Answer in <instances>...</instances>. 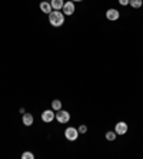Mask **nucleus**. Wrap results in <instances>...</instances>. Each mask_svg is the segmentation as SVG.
I'll return each instance as SVG.
<instances>
[{
	"label": "nucleus",
	"instance_id": "17",
	"mask_svg": "<svg viewBox=\"0 0 143 159\" xmlns=\"http://www.w3.org/2000/svg\"><path fill=\"white\" fill-rule=\"evenodd\" d=\"M72 2H82V0H72Z\"/></svg>",
	"mask_w": 143,
	"mask_h": 159
},
{
	"label": "nucleus",
	"instance_id": "8",
	"mask_svg": "<svg viewBox=\"0 0 143 159\" xmlns=\"http://www.w3.org/2000/svg\"><path fill=\"white\" fill-rule=\"evenodd\" d=\"M51 4L49 3V2H42L40 3V10L43 11V13H46V15H50L51 13Z\"/></svg>",
	"mask_w": 143,
	"mask_h": 159
},
{
	"label": "nucleus",
	"instance_id": "2",
	"mask_svg": "<svg viewBox=\"0 0 143 159\" xmlns=\"http://www.w3.org/2000/svg\"><path fill=\"white\" fill-rule=\"evenodd\" d=\"M65 136H66L67 141H76L77 136H79V130L74 129V128H67L66 130H65Z\"/></svg>",
	"mask_w": 143,
	"mask_h": 159
},
{
	"label": "nucleus",
	"instance_id": "10",
	"mask_svg": "<svg viewBox=\"0 0 143 159\" xmlns=\"http://www.w3.org/2000/svg\"><path fill=\"white\" fill-rule=\"evenodd\" d=\"M51 7L56 9V10H60V9H63V4H65V2L63 0H51Z\"/></svg>",
	"mask_w": 143,
	"mask_h": 159
},
{
	"label": "nucleus",
	"instance_id": "15",
	"mask_svg": "<svg viewBox=\"0 0 143 159\" xmlns=\"http://www.w3.org/2000/svg\"><path fill=\"white\" fill-rule=\"evenodd\" d=\"M77 130H79V133H86L87 132V128H86L84 125H82V126H79V129Z\"/></svg>",
	"mask_w": 143,
	"mask_h": 159
},
{
	"label": "nucleus",
	"instance_id": "5",
	"mask_svg": "<svg viewBox=\"0 0 143 159\" xmlns=\"http://www.w3.org/2000/svg\"><path fill=\"white\" fill-rule=\"evenodd\" d=\"M119 11L116 10V9H109V10L106 11V17L107 20H112V22H114V20H118L119 19Z\"/></svg>",
	"mask_w": 143,
	"mask_h": 159
},
{
	"label": "nucleus",
	"instance_id": "13",
	"mask_svg": "<svg viewBox=\"0 0 143 159\" xmlns=\"http://www.w3.org/2000/svg\"><path fill=\"white\" fill-rule=\"evenodd\" d=\"M106 139L107 141H114L116 139V132H106Z\"/></svg>",
	"mask_w": 143,
	"mask_h": 159
},
{
	"label": "nucleus",
	"instance_id": "1",
	"mask_svg": "<svg viewBox=\"0 0 143 159\" xmlns=\"http://www.w3.org/2000/svg\"><path fill=\"white\" fill-rule=\"evenodd\" d=\"M49 20H50V25L55 27H59L62 26L63 23H65V15H63L62 11H51L50 15H49Z\"/></svg>",
	"mask_w": 143,
	"mask_h": 159
},
{
	"label": "nucleus",
	"instance_id": "3",
	"mask_svg": "<svg viewBox=\"0 0 143 159\" xmlns=\"http://www.w3.org/2000/svg\"><path fill=\"white\" fill-rule=\"evenodd\" d=\"M56 119L59 120V123H67L70 119V115L67 111H57V113H56Z\"/></svg>",
	"mask_w": 143,
	"mask_h": 159
},
{
	"label": "nucleus",
	"instance_id": "7",
	"mask_svg": "<svg viewBox=\"0 0 143 159\" xmlns=\"http://www.w3.org/2000/svg\"><path fill=\"white\" fill-rule=\"evenodd\" d=\"M55 118H56V115L51 111H44L43 113H42V119H43V122H46V123L51 122Z\"/></svg>",
	"mask_w": 143,
	"mask_h": 159
},
{
	"label": "nucleus",
	"instance_id": "6",
	"mask_svg": "<svg viewBox=\"0 0 143 159\" xmlns=\"http://www.w3.org/2000/svg\"><path fill=\"white\" fill-rule=\"evenodd\" d=\"M114 132H116V135H125L127 132V125L125 122H119L114 128Z\"/></svg>",
	"mask_w": 143,
	"mask_h": 159
},
{
	"label": "nucleus",
	"instance_id": "9",
	"mask_svg": "<svg viewBox=\"0 0 143 159\" xmlns=\"http://www.w3.org/2000/svg\"><path fill=\"white\" fill-rule=\"evenodd\" d=\"M22 120H23V125L30 126L32 123H33V116L30 115V113H25V115H23V118H22Z\"/></svg>",
	"mask_w": 143,
	"mask_h": 159
},
{
	"label": "nucleus",
	"instance_id": "12",
	"mask_svg": "<svg viewBox=\"0 0 143 159\" xmlns=\"http://www.w3.org/2000/svg\"><path fill=\"white\" fill-rule=\"evenodd\" d=\"M51 107H53L55 111H60V109H62V102H60L59 99H55L51 102Z\"/></svg>",
	"mask_w": 143,
	"mask_h": 159
},
{
	"label": "nucleus",
	"instance_id": "11",
	"mask_svg": "<svg viewBox=\"0 0 143 159\" xmlns=\"http://www.w3.org/2000/svg\"><path fill=\"white\" fill-rule=\"evenodd\" d=\"M129 4H130L132 7H135V9H139V7H142L143 2L142 0H129Z\"/></svg>",
	"mask_w": 143,
	"mask_h": 159
},
{
	"label": "nucleus",
	"instance_id": "14",
	"mask_svg": "<svg viewBox=\"0 0 143 159\" xmlns=\"http://www.w3.org/2000/svg\"><path fill=\"white\" fill-rule=\"evenodd\" d=\"M22 158H23V159H33L34 155L32 153V152H25V153L22 155Z\"/></svg>",
	"mask_w": 143,
	"mask_h": 159
},
{
	"label": "nucleus",
	"instance_id": "16",
	"mask_svg": "<svg viewBox=\"0 0 143 159\" xmlns=\"http://www.w3.org/2000/svg\"><path fill=\"white\" fill-rule=\"evenodd\" d=\"M119 3H120L122 6H127V4H129V0H119Z\"/></svg>",
	"mask_w": 143,
	"mask_h": 159
},
{
	"label": "nucleus",
	"instance_id": "4",
	"mask_svg": "<svg viewBox=\"0 0 143 159\" xmlns=\"http://www.w3.org/2000/svg\"><path fill=\"white\" fill-rule=\"evenodd\" d=\"M63 13H65V15H73L74 13V4H73V2H72V0H69V2H66V3L63 4Z\"/></svg>",
	"mask_w": 143,
	"mask_h": 159
}]
</instances>
